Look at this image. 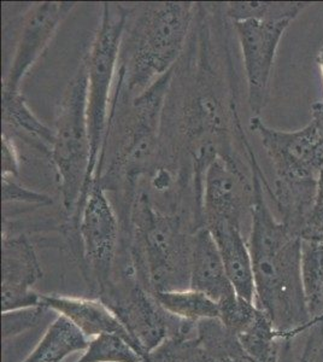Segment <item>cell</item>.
Returning <instances> with one entry per match:
<instances>
[{
	"mask_svg": "<svg viewBox=\"0 0 323 362\" xmlns=\"http://www.w3.org/2000/svg\"><path fill=\"white\" fill-rule=\"evenodd\" d=\"M3 124L5 127L28 134L41 148L51 153L54 141V131L42 124L25 103L20 90H3Z\"/></svg>",
	"mask_w": 323,
	"mask_h": 362,
	"instance_id": "cell-19",
	"label": "cell"
},
{
	"mask_svg": "<svg viewBox=\"0 0 323 362\" xmlns=\"http://www.w3.org/2000/svg\"><path fill=\"white\" fill-rule=\"evenodd\" d=\"M1 165H3V177H16L20 172V160L17 148L13 144V138L8 133L1 134Z\"/></svg>",
	"mask_w": 323,
	"mask_h": 362,
	"instance_id": "cell-28",
	"label": "cell"
},
{
	"mask_svg": "<svg viewBox=\"0 0 323 362\" xmlns=\"http://www.w3.org/2000/svg\"><path fill=\"white\" fill-rule=\"evenodd\" d=\"M196 338L211 362H254L246 354L239 338L220 319L196 322Z\"/></svg>",
	"mask_w": 323,
	"mask_h": 362,
	"instance_id": "cell-18",
	"label": "cell"
},
{
	"mask_svg": "<svg viewBox=\"0 0 323 362\" xmlns=\"http://www.w3.org/2000/svg\"><path fill=\"white\" fill-rule=\"evenodd\" d=\"M218 309V319L237 337L252 325L259 312L254 302L237 296V293L220 302Z\"/></svg>",
	"mask_w": 323,
	"mask_h": 362,
	"instance_id": "cell-25",
	"label": "cell"
},
{
	"mask_svg": "<svg viewBox=\"0 0 323 362\" xmlns=\"http://www.w3.org/2000/svg\"><path fill=\"white\" fill-rule=\"evenodd\" d=\"M98 298L122 321L143 356L160 346L181 322L160 307L155 295L139 285L114 286Z\"/></svg>",
	"mask_w": 323,
	"mask_h": 362,
	"instance_id": "cell-10",
	"label": "cell"
},
{
	"mask_svg": "<svg viewBox=\"0 0 323 362\" xmlns=\"http://www.w3.org/2000/svg\"><path fill=\"white\" fill-rule=\"evenodd\" d=\"M41 305L69 319L88 339L100 334H117L141 354L122 321L99 298L49 293L41 295Z\"/></svg>",
	"mask_w": 323,
	"mask_h": 362,
	"instance_id": "cell-14",
	"label": "cell"
},
{
	"mask_svg": "<svg viewBox=\"0 0 323 362\" xmlns=\"http://www.w3.org/2000/svg\"><path fill=\"white\" fill-rule=\"evenodd\" d=\"M292 20H246L235 22L247 83V102L252 116H261L266 107L270 75L278 44Z\"/></svg>",
	"mask_w": 323,
	"mask_h": 362,
	"instance_id": "cell-11",
	"label": "cell"
},
{
	"mask_svg": "<svg viewBox=\"0 0 323 362\" xmlns=\"http://www.w3.org/2000/svg\"><path fill=\"white\" fill-rule=\"evenodd\" d=\"M249 128L261 138L273 165L274 189L319 185L323 172V139L312 121L302 129L286 132L266 126L261 116H252Z\"/></svg>",
	"mask_w": 323,
	"mask_h": 362,
	"instance_id": "cell-8",
	"label": "cell"
},
{
	"mask_svg": "<svg viewBox=\"0 0 323 362\" xmlns=\"http://www.w3.org/2000/svg\"><path fill=\"white\" fill-rule=\"evenodd\" d=\"M143 358L124 338L100 334L90 339L87 349L76 362H140Z\"/></svg>",
	"mask_w": 323,
	"mask_h": 362,
	"instance_id": "cell-24",
	"label": "cell"
},
{
	"mask_svg": "<svg viewBox=\"0 0 323 362\" xmlns=\"http://www.w3.org/2000/svg\"><path fill=\"white\" fill-rule=\"evenodd\" d=\"M302 280L312 324L323 317V244L302 240Z\"/></svg>",
	"mask_w": 323,
	"mask_h": 362,
	"instance_id": "cell-22",
	"label": "cell"
},
{
	"mask_svg": "<svg viewBox=\"0 0 323 362\" xmlns=\"http://www.w3.org/2000/svg\"><path fill=\"white\" fill-rule=\"evenodd\" d=\"M193 3L148 4L133 25L114 97L134 99L174 69L193 20Z\"/></svg>",
	"mask_w": 323,
	"mask_h": 362,
	"instance_id": "cell-3",
	"label": "cell"
},
{
	"mask_svg": "<svg viewBox=\"0 0 323 362\" xmlns=\"http://www.w3.org/2000/svg\"><path fill=\"white\" fill-rule=\"evenodd\" d=\"M172 75L174 69L152 83L143 95L131 99V110L122 119L119 140H116L114 157L107 167V177L99 181L109 177V180L117 181L121 175L134 180L148 167L157 148L160 114Z\"/></svg>",
	"mask_w": 323,
	"mask_h": 362,
	"instance_id": "cell-7",
	"label": "cell"
},
{
	"mask_svg": "<svg viewBox=\"0 0 323 362\" xmlns=\"http://www.w3.org/2000/svg\"><path fill=\"white\" fill-rule=\"evenodd\" d=\"M322 317H321V319H322ZM321 319H319V320H321Z\"/></svg>",
	"mask_w": 323,
	"mask_h": 362,
	"instance_id": "cell-32",
	"label": "cell"
},
{
	"mask_svg": "<svg viewBox=\"0 0 323 362\" xmlns=\"http://www.w3.org/2000/svg\"><path fill=\"white\" fill-rule=\"evenodd\" d=\"M302 240L323 244V206L316 204L299 235Z\"/></svg>",
	"mask_w": 323,
	"mask_h": 362,
	"instance_id": "cell-29",
	"label": "cell"
},
{
	"mask_svg": "<svg viewBox=\"0 0 323 362\" xmlns=\"http://www.w3.org/2000/svg\"><path fill=\"white\" fill-rule=\"evenodd\" d=\"M311 121L316 124L323 139V102H317L311 107Z\"/></svg>",
	"mask_w": 323,
	"mask_h": 362,
	"instance_id": "cell-30",
	"label": "cell"
},
{
	"mask_svg": "<svg viewBox=\"0 0 323 362\" xmlns=\"http://www.w3.org/2000/svg\"><path fill=\"white\" fill-rule=\"evenodd\" d=\"M15 177H3V203H27L32 206H45L52 204V198L42 192L20 185Z\"/></svg>",
	"mask_w": 323,
	"mask_h": 362,
	"instance_id": "cell-27",
	"label": "cell"
},
{
	"mask_svg": "<svg viewBox=\"0 0 323 362\" xmlns=\"http://www.w3.org/2000/svg\"><path fill=\"white\" fill-rule=\"evenodd\" d=\"M254 184L247 179L232 153H217L205 168L198 210L201 226L218 221L242 223L254 206Z\"/></svg>",
	"mask_w": 323,
	"mask_h": 362,
	"instance_id": "cell-9",
	"label": "cell"
},
{
	"mask_svg": "<svg viewBox=\"0 0 323 362\" xmlns=\"http://www.w3.org/2000/svg\"><path fill=\"white\" fill-rule=\"evenodd\" d=\"M254 184L249 249L254 280V305L286 343L312 327L302 280V239L275 218L263 189L268 187L251 146L246 148Z\"/></svg>",
	"mask_w": 323,
	"mask_h": 362,
	"instance_id": "cell-1",
	"label": "cell"
},
{
	"mask_svg": "<svg viewBox=\"0 0 323 362\" xmlns=\"http://www.w3.org/2000/svg\"><path fill=\"white\" fill-rule=\"evenodd\" d=\"M51 150L57 170L63 206L71 221L76 215L90 163L85 62L70 81L61 103Z\"/></svg>",
	"mask_w": 323,
	"mask_h": 362,
	"instance_id": "cell-5",
	"label": "cell"
},
{
	"mask_svg": "<svg viewBox=\"0 0 323 362\" xmlns=\"http://www.w3.org/2000/svg\"><path fill=\"white\" fill-rule=\"evenodd\" d=\"M310 3H271V1H232L225 6V15L235 22L246 20H295Z\"/></svg>",
	"mask_w": 323,
	"mask_h": 362,
	"instance_id": "cell-23",
	"label": "cell"
},
{
	"mask_svg": "<svg viewBox=\"0 0 323 362\" xmlns=\"http://www.w3.org/2000/svg\"><path fill=\"white\" fill-rule=\"evenodd\" d=\"M194 232L184 227L180 216L155 208L148 194L141 192L131 208L126 235H121L119 257L131 266L140 286L152 295L189 288Z\"/></svg>",
	"mask_w": 323,
	"mask_h": 362,
	"instance_id": "cell-2",
	"label": "cell"
},
{
	"mask_svg": "<svg viewBox=\"0 0 323 362\" xmlns=\"http://www.w3.org/2000/svg\"><path fill=\"white\" fill-rule=\"evenodd\" d=\"M196 324L182 321L175 332L145 355L148 362H211L196 338Z\"/></svg>",
	"mask_w": 323,
	"mask_h": 362,
	"instance_id": "cell-21",
	"label": "cell"
},
{
	"mask_svg": "<svg viewBox=\"0 0 323 362\" xmlns=\"http://www.w3.org/2000/svg\"><path fill=\"white\" fill-rule=\"evenodd\" d=\"M317 203L323 206V172L321 174L319 181V196H317Z\"/></svg>",
	"mask_w": 323,
	"mask_h": 362,
	"instance_id": "cell-31",
	"label": "cell"
},
{
	"mask_svg": "<svg viewBox=\"0 0 323 362\" xmlns=\"http://www.w3.org/2000/svg\"><path fill=\"white\" fill-rule=\"evenodd\" d=\"M216 242L229 279L237 296L254 302V280L249 244L242 233V223L218 221L205 226Z\"/></svg>",
	"mask_w": 323,
	"mask_h": 362,
	"instance_id": "cell-16",
	"label": "cell"
},
{
	"mask_svg": "<svg viewBox=\"0 0 323 362\" xmlns=\"http://www.w3.org/2000/svg\"><path fill=\"white\" fill-rule=\"evenodd\" d=\"M42 269L33 244L25 235L3 233L1 247V312L41 305L33 290Z\"/></svg>",
	"mask_w": 323,
	"mask_h": 362,
	"instance_id": "cell-13",
	"label": "cell"
},
{
	"mask_svg": "<svg viewBox=\"0 0 323 362\" xmlns=\"http://www.w3.org/2000/svg\"><path fill=\"white\" fill-rule=\"evenodd\" d=\"M90 339L66 317L58 315L22 362H61L76 351H85Z\"/></svg>",
	"mask_w": 323,
	"mask_h": 362,
	"instance_id": "cell-17",
	"label": "cell"
},
{
	"mask_svg": "<svg viewBox=\"0 0 323 362\" xmlns=\"http://www.w3.org/2000/svg\"><path fill=\"white\" fill-rule=\"evenodd\" d=\"M74 6L75 3L66 1H44L29 10L20 28L13 62L3 78L1 90H20L22 80L45 51L58 27Z\"/></svg>",
	"mask_w": 323,
	"mask_h": 362,
	"instance_id": "cell-12",
	"label": "cell"
},
{
	"mask_svg": "<svg viewBox=\"0 0 323 362\" xmlns=\"http://www.w3.org/2000/svg\"><path fill=\"white\" fill-rule=\"evenodd\" d=\"M160 307L172 317L196 324L205 319H218V303L193 288L160 291L155 295Z\"/></svg>",
	"mask_w": 323,
	"mask_h": 362,
	"instance_id": "cell-20",
	"label": "cell"
},
{
	"mask_svg": "<svg viewBox=\"0 0 323 362\" xmlns=\"http://www.w3.org/2000/svg\"><path fill=\"white\" fill-rule=\"evenodd\" d=\"M128 11L117 4L104 3L98 30L83 61L87 70V117L90 136V163L86 184L75 218L81 213L90 187L95 184L109 128L111 88L119 62Z\"/></svg>",
	"mask_w": 323,
	"mask_h": 362,
	"instance_id": "cell-4",
	"label": "cell"
},
{
	"mask_svg": "<svg viewBox=\"0 0 323 362\" xmlns=\"http://www.w3.org/2000/svg\"><path fill=\"white\" fill-rule=\"evenodd\" d=\"M49 310L44 305L29 307V308L15 309L10 312H1L3 314V341L25 334L29 329L39 325L44 312Z\"/></svg>",
	"mask_w": 323,
	"mask_h": 362,
	"instance_id": "cell-26",
	"label": "cell"
},
{
	"mask_svg": "<svg viewBox=\"0 0 323 362\" xmlns=\"http://www.w3.org/2000/svg\"><path fill=\"white\" fill-rule=\"evenodd\" d=\"M189 288L204 293L217 303L237 293L225 271L216 242L205 227L193 233Z\"/></svg>",
	"mask_w": 323,
	"mask_h": 362,
	"instance_id": "cell-15",
	"label": "cell"
},
{
	"mask_svg": "<svg viewBox=\"0 0 323 362\" xmlns=\"http://www.w3.org/2000/svg\"><path fill=\"white\" fill-rule=\"evenodd\" d=\"M121 245L119 218L105 189L95 180L82 206L78 221V250L83 278L98 298L111 285Z\"/></svg>",
	"mask_w": 323,
	"mask_h": 362,
	"instance_id": "cell-6",
	"label": "cell"
}]
</instances>
